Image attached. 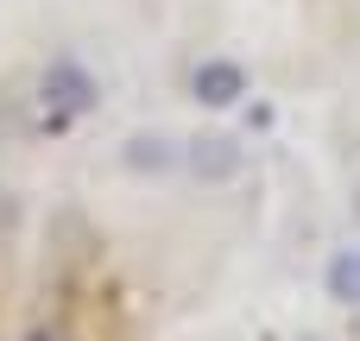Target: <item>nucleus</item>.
<instances>
[{
  "mask_svg": "<svg viewBox=\"0 0 360 341\" xmlns=\"http://www.w3.org/2000/svg\"><path fill=\"white\" fill-rule=\"evenodd\" d=\"M247 89H253V76H247V63H240V57H202V63L190 70V101H196V108H209V114L240 108V101H247Z\"/></svg>",
  "mask_w": 360,
  "mask_h": 341,
  "instance_id": "3",
  "label": "nucleus"
},
{
  "mask_svg": "<svg viewBox=\"0 0 360 341\" xmlns=\"http://www.w3.org/2000/svg\"><path fill=\"white\" fill-rule=\"evenodd\" d=\"M120 165L133 177H165V171L184 165V139H171V133H127L120 139Z\"/></svg>",
  "mask_w": 360,
  "mask_h": 341,
  "instance_id": "4",
  "label": "nucleus"
},
{
  "mask_svg": "<svg viewBox=\"0 0 360 341\" xmlns=\"http://www.w3.org/2000/svg\"><path fill=\"white\" fill-rule=\"evenodd\" d=\"M354 215H360V190H354Z\"/></svg>",
  "mask_w": 360,
  "mask_h": 341,
  "instance_id": "7",
  "label": "nucleus"
},
{
  "mask_svg": "<svg viewBox=\"0 0 360 341\" xmlns=\"http://www.w3.org/2000/svg\"><path fill=\"white\" fill-rule=\"evenodd\" d=\"M184 171L196 177V184H240V171H247V146L234 139V133H190L184 139Z\"/></svg>",
  "mask_w": 360,
  "mask_h": 341,
  "instance_id": "2",
  "label": "nucleus"
},
{
  "mask_svg": "<svg viewBox=\"0 0 360 341\" xmlns=\"http://www.w3.org/2000/svg\"><path fill=\"white\" fill-rule=\"evenodd\" d=\"M323 291L342 304V310H360V247H335L329 266H323Z\"/></svg>",
  "mask_w": 360,
  "mask_h": 341,
  "instance_id": "5",
  "label": "nucleus"
},
{
  "mask_svg": "<svg viewBox=\"0 0 360 341\" xmlns=\"http://www.w3.org/2000/svg\"><path fill=\"white\" fill-rule=\"evenodd\" d=\"M25 341H70V335H57V329H32Z\"/></svg>",
  "mask_w": 360,
  "mask_h": 341,
  "instance_id": "6",
  "label": "nucleus"
},
{
  "mask_svg": "<svg viewBox=\"0 0 360 341\" xmlns=\"http://www.w3.org/2000/svg\"><path fill=\"white\" fill-rule=\"evenodd\" d=\"M95 108H101V82H95V70L82 57H51L38 70V114L51 127H70V120H82Z\"/></svg>",
  "mask_w": 360,
  "mask_h": 341,
  "instance_id": "1",
  "label": "nucleus"
}]
</instances>
